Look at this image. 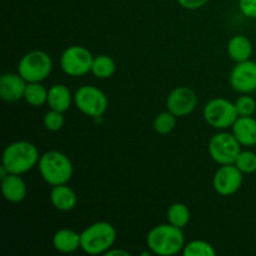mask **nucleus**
<instances>
[{"mask_svg": "<svg viewBox=\"0 0 256 256\" xmlns=\"http://www.w3.org/2000/svg\"><path fill=\"white\" fill-rule=\"evenodd\" d=\"M75 106L92 118H100L108 109V96L104 92L92 85H82L74 94Z\"/></svg>", "mask_w": 256, "mask_h": 256, "instance_id": "0eeeda50", "label": "nucleus"}, {"mask_svg": "<svg viewBox=\"0 0 256 256\" xmlns=\"http://www.w3.org/2000/svg\"><path fill=\"white\" fill-rule=\"evenodd\" d=\"M184 256H215L214 246L205 240H192V242L185 244L182 249Z\"/></svg>", "mask_w": 256, "mask_h": 256, "instance_id": "5701e85b", "label": "nucleus"}, {"mask_svg": "<svg viewBox=\"0 0 256 256\" xmlns=\"http://www.w3.org/2000/svg\"><path fill=\"white\" fill-rule=\"evenodd\" d=\"M39 152L32 142L20 140L5 148L2 152V165L10 174L22 175L30 172L39 162Z\"/></svg>", "mask_w": 256, "mask_h": 256, "instance_id": "f03ea898", "label": "nucleus"}, {"mask_svg": "<svg viewBox=\"0 0 256 256\" xmlns=\"http://www.w3.org/2000/svg\"><path fill=\"white\" fill-rule=\"evenodd\" d=\"M230 85L242 94L256 92V62L250 59L236 62L230 72Z\"/></svg>", "mask_w": 256, "mask_h": 256, "instance_id": "9b49d317", "label": "nucleus"}, {"mask_svg": "<svg viewBox=\"0 0 256 256\" xmlns=\"http://www.w3.org/2000/svg\"><path fill=\"white\" fill-rule=\"evenodd\" d=\"M240 12L250 19H256V0H239Z\"/></svg>", "mask_w": 256, "mask_h": 256, "instance_id": "cd10ccee", "label": "nucleus"}, {"mask_svg": "<svg viewBox=\"0 0 256 256\" xmlns=\"http://www.w3.org/2000/svg\"><path fill=\"white\" fill-rule=\"evenodd\" d=\"M92 62L94 56L89 49L80 45H72L62 54L60 66L66 75L78 78L92 72Z\"/></svg>", "mask_w": 256, "mask_h": 256, "instance_id": "1a4fd4ad", "label": "nucleus"}, {"mask_svg": "<svg viewBox=\"0 0 256 256\" xmlns=\"http://www.w3.org/2000/svg\"><path fill=\"white\" fill-rule=\"evenodd\" d=\"M209 0H178L180 6L188 10H196L204 6Z\"/></svg>", "mask_w": 256, "mask_h": 256, "instance_id": "c85d7f7f", "label": "nucleus"}, {"mask_svg": "<svg viewBox=\"0 0 256 256\" xmlns=\"http://www.w3.org/2000/svg\"><path fill=\"white\" fill-rule=\"evenodd\" d=\"M38 168L42 179L52 186L66 184L74 172V168L69 158L58 150L44 152L40 156Z\"/></svg>", "mask_w": 256, "mask_h": 256, "instance_id": "20e7f679", "label": "nucleus"}, {"mask_svg": "<svg viewBox=\"0 0 256 256\" xmlns=\"http://www.w3.org/2000/svg\"><path fill=\"white\" fill-rule=\"evenodd\" d=\"M116 240V230L110 222H98L80 234V249L89 255L105 254Z\"/></svg>", "mask_w": 256, "mask_h": 256, "instance_id": "7ed1b4c3", "label": "nucleus"}, {"mask_svg": "<svg viewBox=\"0 0 256 256\" xmlns=\"http://www.w3.org/2000/svg\"><path fill=\"white\" fill-rule=\"evenodd\" d=\"M28 82L18 72H6L0 78V96L8 102H15L24 98Z\"/></svg>", "mask_w": 256, "mask_h": 256, "instance_id": "ddd939ff", "label": "nucleus"}, {"mask_svg": "<svg viewBox=\"0 0 256 256\" xmlns=\"http://www.w3.org/2000/svg\"><path fill=\"white\" fill-rule=\"evenodd\" d=\"M232 132L242 146L256 145V119L252 116H239L232 124Z\"/></svg>", "mask_w": 256, "mask_h": 256, "instance_id": "4468645a", "label": "nucleus"}, {"mask_svg": "<svg viewBox=\"0 0 256 256\" xmlns=\"http://www.w3.org/2000/svg\"><path fill=\"white\" fill-rule=\"evenodd\" d=\"M50 202L55 209L60 212H70L76 206L78 196L74 190L66 184L52 186L50 192Z\"/></svg>", "mask_w": 256, "mask_h": 256, "instance_id": "dca6fc26", "label": "nucleus"}, {"mask_svg": "<svg viewBox=\"0 0 256 256\" xmlns=\"http://www.w3.org/2000/svg\"><path fill=\"white\" fill-rule=\"evenodd\" d=\"M52 245L62 254H70L80 248V234L72 229H60L52 236Z\"/></svg>", "mask_w": 256, "mask_h": 256, "instance_id": "a211bd4d", "label": "nucleus"}, {"mask_svg": "<svg viewBox=\"0 0 256 256\" xmlns=\"http://www.w3.org/2000/svg\"><path fill=\"white\" fill-rule=\"evenodd\" d=\"M198 105V96L188 86L175 88L166 98V108L176 118H184L192 114Z\"/></svg>", "mask_w": 256, "mask_h": 256, "instance_id": "f8f14e48", "label": "nucleus"}, {"mask_svg": "<svg viewBox=\"0 0 256 256\" xmlns=\"http://www.w3.org/2000/svg\"><path fill=\"white\" fill-rule=\"evenodd\" d=\"M115 62L109 55H98L92 62V72L98 79H109L115 72Z\"/></svg>", "mask_w": 256, "mask_h": 256, "instance_id": "412c9836", "label": "nucleus"}, {"mask_svg": "<svg viewBox=\"0 0 256 256\" xmlns=\"http://www.w3.org/2000/svg\"><path fill=\"white\" fill-rule=\"evenodd\" d=\"M64 112H58V110L50 109L44 116V126L45 129L49 132H59L62 126H64Z\"/></svg>", "mask_w": 256, "mask_h": 256, "instance_id": "bb28decb", "label": "nucleus"}, {"mask_svg": "<svg viewBox=\"0 0 256 256\" xmlns=\"http://www.w3.org/2000/svg\"><path fill=\"white\" fill-rule=\"evenodd\" d=\"M228 54L230 59L240 62L249 60L252 54V44L245 35H235L228 42Z\"/></svg>", "mask_w": 256, "mask_h": 256, "instance_id": "6ab92c4d", "label": "nucleus"}, {"mask_svg": "<svg viewBox=\"0 0 256 256\" xmlns=\"http://www.w3.org/2000/svg\"><path fill=\"white\" fill-rule=\"evenodd\" d=\"M146 245L152 254L172 256L182 252L185 238L180 228L169 222L152 228L146 236Z\"/></svg>", "mask_w": 256, "mask_h": 256, "instance_id": "f257e3e1", "label": "nucleus"}, {"mask_svg": "<svg viewBox=\"0 0 256 256\" xmlns=\"http://www.w3.org/2000/svg\"><path fill=\"white\" fill-rule=\"evenodd\" d=\"M52 70V58L42 50H32L20 59L18 72L28 82H42Z\"/></svg>", "mask_w": 256, "mask_h": 256, "instance_id": "39448f33", "label": "nucleus"}, {"mask_svg": "<svg viewBox=\"0 0 256 256\" xmlns=\"http://www.w3.org/2000/svg\"><path fill=\"white\" fill-rule=\"evenodd\" d=\"M204 118L210 126L225 130L232 126V124L239 118V114L235 108V102H232L224 98H215L205 105Z\"/></svg>", "mask_w": 256, "mask_h": 256, "instance_id": "423d86ee", "label": "nucleus"}, {"mask_svg": "<svg viewBox=\"0 0 256 256\" xmlns=\"http://www.w3.org/2000/svg\"><path fill=\"white\" fill-rule=\"evenodd\" d=\"M242 172L235 164L222 165L212 179L215 192L222 196L235 194L242 185Z\"/></svg>", "mask_w": 256, "mask_h": 256, "instance_id": "9d476101", "label": "nucleus"}, {"mask_svg": "<svg viewBox=\"0 0 256 256\" xmlns=\"http://www.w3.org/2000/svg\"><path fill=\"white\" fill-rule=\"evenodd\" d=\"M2 192L10 202H20L26 196V184L18 174H9L2 179Z\"/></svg>", "mask_w": 256, "mask_h": 256, "instance_id": "2eb2a0df", "label": "nucleus"}, {"mask_svg": "<svg viewBox=\"0 0 256 256\" xmlns=\"http://www.w3.org/2000/svg\"><path fill=\"white\" fill-rule=\"evenodd\" d=\"M48 92L42 82H28L25 89L24 99L32 106H42L48 102Z\"/></svg>", "mask_w": 256, "mask_h": 256, "instance_id": "4be33fe9", "label": "nucleus"}, {"mask_svg": "<svg viewBox=\"0 0 256 256\" xmlns=\"http://www.w3.org/2000/svg\"><path fill=\"white\" fill-rule=\"evenodd\" d=\"M175 126H176V116L172 112H170L169 110L160 112L154 120V129L158 134H170L175 129Z\"/></svg>", "mask_w": 256, "mask_h": 256, "instance_id": "b1692460", "label": "nucleus"}, {"mask_svg": "<svg viewBox=\"0 0 256 256\" xmlns=\"http://www.w3.org/2000/svg\"><path fill=\"white\" fill-rule=\"evenodd\" d=\"M235 108L239 116H252L256 112V102L252 96L244 94L238 98L235 102Z\"/></svg>", "mask_w": 256, "mask_h": 256, "instance_id": "a878e982", "label": "nucleus"}, {"mask_svg": "<svg viewBox=\"0 0 256 256\" xmlns=\"http://www.w3.org/2000/svg\"><path fill=\"white\" fill-rule=\"evenodd\" d=\"M106 256H114V255H122V256H129L130 252H126V250L122 249H110L105 252Z\"/></svg>", "mask_w": 256, "mask_h": 256, "instance_id": "c756f323", "label": "nucleus"}, {"mask_svg": "<svg viewBox=\"0 0 256 256\" xmlns=\"http://www.w3.org/2000/svg\"><path fill=\"white\" fill-rule=\"evenodd\" d=\"M235 165L242 170V174H252L256 172V154L250 150L240 152L235 160Z\"/></svg>", "mask_w": 256, "mask_h": 256, "instance_id": "393cba45", "label": "nucleus"}, {"mask_svg": "<svg viewBox=\"0 0 256 256\" xmlns=\"http://www.w3.org/2000/svg\"><path fill=\"white\" fill-rule=\"evenodd\" d=\"M242 144L238 142L232 132H220L210 139L209 154L212 159L219 165L235 164L238 155L242 152Z\"/></svg>", "mask_w": 256, "mask_h": 256, "instance_id": "6e6552de", "label": "nucleus"}, {"mask_svg": "<svg viewBox=\"0 0 256 256\" xmlns=\"http://www.w3.org/2000/svg\"><path fill=\"white\" fill-rule=\"evenodd\" d=\"M166 218L170 224L182 229L190 222V210L182 202H175V204L170 205V208L168 209Z\"/></svg>", "mask_w": 256, "mask_h": 256, "instance_id": "aec40b11", "label": "nucleus"}, {"mask_svg": "<svg viewBox=\"0 0 256 256\" xmlns=\"http://www.w3.org/2000/svg\"><path fill=\"white\" fill-rule=\"evenodd\" d=\"M74 96L70 92L69 88L62 84L52 85L48 92V102L50 109L58 110V112H65L69 110Z\"/></svg>", "mask_w": 256, "mask_h": 256, "instance_id": "f3484780", "label": "nucleus"}]
</instances>
